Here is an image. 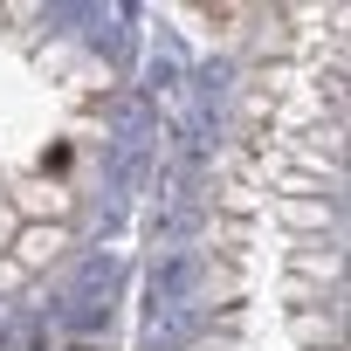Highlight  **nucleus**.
I'll return each mask as SVG.
<instances>
[{
	"instance_id": "6",
	"label": "nucleus",
	"mask_w": 351,
	"mask_h": 351,
	"mask_svg": "<svg viewBox=\"0 0 351 351\" xmlns=\"http://www.w3.org/2000/svg\"><path fill=\"white\" fill-rule=\"evenodd\" d=\"M214 248H221V262L234 269V262H248V241H255V228L248 221H228V214H214V234H207Z\"/></svg>"
},
{
	"instance_id": "1",
	"label": "nucleus",
	"mask_w": 351,
	"mask_h": 351,
	"mask_svg": "<svg viewBox=\"0 0 351 351\" xmlns=\"http://www.w3.org/2000/svg\"><path fill=\"white\" fill-rule=\"evenodd\" d=\"M62 255H69V228H62V221H21V228H14L8 262H14L21 276H42V269H56Z\"/></svg>"
},
{
	"instance_id": "9",
	"label": "nucleus",
	"mask_w": 351,
	"mask_h": 351,
	"mask_svg": "<svg viewBox=\"0 0 351 351\" xmlns=\"http://www.w3.org/2000/svg\"><path fill=\"white\" fill-rule=\"evenodd\" d=\"M21 282H28V276H21V269H14L8 255H0V296H8V289H21Z\"/></svg>"
},
{
	"instance_id": "7",
	"label": "nucleus",
	"mask_w": 351,
	"mask_h": 351,
	"mask_svg": "<svg viewBox=\"0 0 351 351\" xmlns=\"http://www.w3.org/2000/svg\"><path fill=\"white\" fill-rule=\"evenodd\" d=\"M207 289H214V296H221V303H234V296H241V289H248V276H241V269H228V262H221V269H214V282H207Z\"/></svg>"
},
{
	"instance_id": "8",
	"label": "nucleus",
	"mask_w": 351,
	"mask_h": 351,
	"mask_svg": "<svg viewBox=\"0 0 351 351\" xmlns=\"http://www.w3.org/2000/svg\"><path fill=\"white\" fill-rule=\"evenodd\" d=\"M14 228H21V221H14V207H8V200H0V255H8V248H14Z\"/></svg>"
},
{
	"instance_id": "5",
	"label": "nucleus",
	"mask_w": 351,
	"mask_h": 351,
	"mask_svg": "<svg viewBox=\"0 0 351 351\" xmlns=\"http://www.w3.org/2000/svg\"><path fill=\"white\" fill-rule=\"evenodd\" d=\"M289 337H296L303 351H337V317H324V310H296V317H289Z\"/></svg>"
},
{
	"instance_id": "4",
	"label": "nucleus",
	"mask_w": 351,
	"mask_h": 351,
	"mask_svg": "<svg viewBox=\"0 0 351 351\" xmlns=\"http://www.w3.org/2000/svg\"><path fill=\"white\" fill-rule=\"evenodd\" d=\"M8 207H14V221H62V228H69V193L49 186V180H21V186L8 193Z\"/></svg>"
},
{
	"instance_id": "2",
	"label": "nucleus",
	"mask_w": 351,
	"mask_h": 351,
	"mask_svg": "<svg viewBox=\"0 0 351 351\" xmlns=\"http://www.w3.org/2000/svg\"><path fill=\"white\" fill-rule=\"evenodd\" d=\"M276 228L282 241H324L337 228V207L324 193H276Z\"/></svg>"
},
{
	"instance_id": "3",
	"label": "nucleus",
	"mask_w": 351,
	"mask_h": 351,
	"mask_svg": "<svg viewBox=\"0 0 351 351\" xmlns=\"http://www.w3.org/2000/svg\"><path fill=\"white\" fill-rule=\"evenodd\" d=\"M282 255H289V276L296 282H310V289H324V282H337L344 276V255H337V241L324 234V241H282Z\"/></svg>"
}]
</instances>
